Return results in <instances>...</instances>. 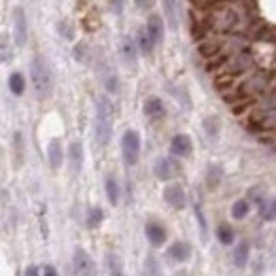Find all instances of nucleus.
Returning a JSON list of instances; mask_svg holds the SVG:
<instances>
[{
    "instance_id": "f257e3e1",
    "label": "nucleus",
    "mask_w": 276,
    "mask_h": 276,
    "mask_svg": "<svg viewBox=\"0 0 276 276\" xmlns=\"http://www.w3.org/2000/svg\"><path fill=\"white\" fill-rule=\"evenodd\" d=\"M274 83V77L268 70H251L249 75H244L242 79H238L234 83V87L230 89V94H225V100L234 106L236 113L249 111L251 104L257 102L263 94H266Z\"/></svg>"
},
{
    "instance_id": "f03ea898",
    "label": "nucleus",
    "mask_w": 276,
    "mask_h": 276,
    "mask_svg": "<svg viewBox=\"0 0 276 276\" xmlns=\"http://www.w3.org/2000/svg\"><path fill=\"white\" fill-rule=\"evenodd\" d=\"M247 13L238 5L234 3H221L214 5L206 11L204 15V23H206V30L212 34H232L238 32L240 28L247 26Z\"/></svg>"
},
{
    "instance_id": "7ed1b4c3",
    "label": "nucleus",
    "mask_w": 276,
    "mask_h": 276,
    "mask_svg": "<svg viewBox=\"0 0 276 276\" xmlns=\"http://www.w3.org/2000/svg\"><path fill=\"white\" fill-rule=\"evenodd\" d=\"M255 57L251 51H242V53H236L232 57H227L225 62L214 70V77H217V87L221 89L225 85V81L232 83L238 81V79H242L244 75H249L251 70H255Z\"/></svg>"
},
{
    "instance_id": "20e7f679",
    "label": "nucleus",
    "mask_w": 276,
    "mask_h": 276,
    "mask_svg": "<svg viewBox=\"0 0 276 276\" xmlns=\"http://www.w3.org/2000/svg\"><path fill=\"white\" fill-rule=\"evenodd\" d=\"M113 121H115L113 102L106 96H98L96 98V117H94V138L100 147H106L111 142Z\"/></svg>"
},
{
    "instance_id": "39448f33",
    "label": "nucleus",
    "mask_w": 276,
    "mask_h": 276,
    "mask_svg": "<svg viewBox=\"0 0 276 276\" xmlns=\"http://www.w3.org/2000/svg\"><path fill=\"white\" fill-rule=\"evenodd\" d=\"M30 79H32V87L37 91V96L41 100L49 98L51 91H53V77H51V70L47 66V62L41 55H34L32 62H30Z\"/></svg>"
},
{
    "instance_id": "423d86ee",
    "label": "nucleus",
    "mask_w": 276,
    "mask_h": 276,
    "mask_svg": "<svg viewBox=\"0 0 276 276\" xmlns=\"http://www.w3.org/2000/svg\"><path fill=\"white\" fill-rule=\"evenodd\" d=\"M121 155L128 166H136L140 160V136L136 130H126L121 136Z\"/></svg>"
},
{
    "instance_id": "0eeeda50",
    "label": "nucleus",
    "mask_w": 276,
    "mask_h": 276,
    "mask_svg": "<svg viewBox=\"0 0 276 276\" xmlns=\"http://www.w3.org/2000/svg\"><path fill=\"white\" fill-rule=\"evenodd\" d=\"M153 174L160 181H172V178L181 174V164L174 160V155L172 158H158V162L153 166Z\"/></svg>"
},
{
    "instance_id": "6e6552de",
    "label": "nucleus",
    "mask_w": 276,
    "mask_h": 276,
    "mask_svg": "<svg viewBox=\"0 0 276 276\" xmlns=\"http://www.w3.org/2000/svg\"><path fill=\"white\" fill-rule=\"evenodd\" d=\"M73 274L75 276H94V261L85 249L77 247L73 253Z\"/></svg>"
},
{
    "instance_id": "1a4fd4ad",
    "label": "nucleus",
    "mask_w": 276,
    "mask_h": 276,
    "mask_svg": "<svg viewBox=\"0 0 276 276\" xmlns=\"http://www.w3.org/2000/svg\"><path fill=\"white\" fill-rule=\"evenodd\" d=\"M162 7H164V17L168 21V26H170V30H178L181 13H183L181 0H162Z\"/></svg>"
},
{
    "instance_id": "9d476101",
    "label": "nucleus",
    "mask_w": 276,
    "mask_h": 276,
    "mask_svg": "<svg viewBox=\"0 0 276 276\" xmlns=\"http://www.w3.org/2000/svg\"><path fill=\"white\" fill-rule=\"evenodd\" d=\"M13 37H15V43L19 47L26 45V39H28V19H26V13H23L21 9L13 11Z\"/></svg>"
},
{
    "instance_id": "9b49d317",
    "label": "nucleus",
    "mask_w": 276,
    "mask_h": 276,
    "mask_svg": "<svg viewBox=\"0 0 276 276\" xmlns=\"http://www.w3.org/2000/svg\"><path fill=\"white\" fill-rule=\"evenodd\" d=\"M164 200L170 204L172 208L181 210V208L185 206V191H183V187L176 185V183L166 185V187H164Z\"/></svg>"
},
{
    "instance_id": "f8f14e48",
    "label": "nucleus",
    "mask_w": 276,
    "mask_h": 276,
    "mask_svg": "<svg viewBox=\"0 0 276 276\" xmlns=\"http://www.w3.org/2000/svg\"><path fill=\"white\" fill-rule=\"evenodd\" d=\"M191 149H194V142H191V138L187 134L172 136V140H170V153L174 155V158H187V155L191 153Z\"/></svg>"
},
{
    "instance_id": "ddd939ff",
    "label": "nucleus",
    "mask_w": 276,
    "mask_h": 276,
    "mask_svg": "<svg viewBox=\"0 0 276 276\" xmlns=\"http://www.w3.org/2000/svg\"><path fill=\"white\" fill-rule=\"evenodd\" d=\"M145 234H147V240L151 242V247H162L166 242V238H168L166 227L160 225V223H155V221H149L145 225Z\"/></svg>"
},
{
    "instance_id": "4468645a",
    "label": "nucleus",
    "mask_w": 276,
    "mask_h": 276,
    "mask_svg": "<svg viewBox=\"0 0 276 276\" xmlns=\"http://www.w3.org/2000/svg\"><path fill=\"white\" fill-rule=\"evenodd\" d=\"M47 162H49L51 170H57L59 166L64 162V151H62V142L57 138L49 140V145H47Z\"/></svg>"
},
{
    "instance_id": "2eb2a0df",
    "label": "nucleus",
    "mask_w": 276,
    "mask_h": 276,
    "mask_svg": "<svg viewBox=\"0 0 276 276\" xmlns=\"http://www.w3.org/2000/svg\"><path fill=\"white\" fill-rule=\"evenodd\" d=\"M142 111H145V117L153 119V121H158V119H162L166 115L164 102L158 98V96H151V98H147L145 104H142Z\"/></svg>"
},
{
    "instance_id": "dca6fc26",
    "label": "nucleus",
    "mask_w": 276,
    "mask_h": 276,
    "mask_svg": "<svg viewBox=\"0 0 276 276\" xmlns=\"http://www.w3.org/2000/svg\"><path fill=\"white\" fill-rule=\"evenodd\" d=\"M168 257H170V261H174V263H185L191 257V247L187 242L176 240V242H172L170 249H168Z\"/></svg>"
},
{
    "instance_id": "f3484780",
    "label": "nucleus",
    "mask_w": 276,
    "mask_h": 276,
    "mask_svg": "<svg viewBox=\"0 0 276 276\" xmlns=\"http://www.w3.org/2000/svg\"><path fill=\"white\" fill-rule=\"evenodd\" d=\"M121 57H124L126 66H132V68L136 66V59H138V45H136V41L132 39V37H126V39L121 41Z\"/></svg>"
},
{
    "instance_id": "a211bd4d",
    "label": "nucleus",
    "mask_w": 276,
    "mask_h": 276,
    "mask_svg": "<svg viewBox=\"0 0 276 276\" xmlns=\"http://www.w3.org/2000/svg\"><path fill=\"white\" fill-rule=\"evenodd\" d=\"M68 164H70V172H73V174L81 172V168H83V147H81L79 140L70 142V147H68Z\"/></svg>"
},
{
    "instance_id": "6ab92c4d",
    "label": "nucleus",
    "mask_w": 276,
    "mask_h": 276,
    "mask_svg": "<svg viewBox=\"0 0 276 276\" xmlns=\"http://www.w3.org/2000/svg\"><path fill=\"white\" fill-rule=\"evenodd\" d=\"M147 32H149V37L153 39L155 45H160L164 41V21L158 13H153L147 21Z\"/></svg>"
},
{
    "instance_id": "aec40b11",
    "label": "nucleus",
    "mask_w": 276,
    "mask_h": 276,
    "mask_svg": "<svg viewBox=\"0 0 276 276\" xmlns=\"http://www.w3.org/2000/svg\"><path fill=\"white\" fill-rule=\"evenodd\" d=\"M249 242H238L236 249H234V253H232V261H234V266L236 268H247V263H249Z\"/></svg>"
},
{
    "instance_id": "412c9836",
    "label": "nucleus",
    "mask_w": 276,
    "mask_h": 276,
    "mask_svg": "<svg viewBox=\"0 0 276 276\" xmlns=\"http://www.w3.org/2000/svg\"><path fill=\"white\" fill-rule=\"evenodd\" d=\"M104 191H106V200H109L113 206H117L121 191H119V183H117V178H115L113 174L106 176V181H104Z\"/></svg>"
},
{
    "instance_id": "4be33fe9",
    "label": "nucleus",
    "mask_w": 276,
    "mask_h": 276,
    "mask_svg": "<svg viewBox=\"0 0 276 276\" xmlns=\"http://www.w3.org/2000/svg\"><path fill=\"white\" fill-rule=\"evenodd\" d=\"M259 214L263 221H276V198H263L259 204Z\"/></svg>"
},
{
    "instance_id": "5701e85b",
    "label": "nucleus",
    "mask_w": 276,
    "mask_h": 276,
    "mask_svg": "<svg viewBox=\"0 0 276 276\" xmlns=\"http://www.w3.org/2000/svg\"><path fill=\"white\" fill-rule=\"evenodd\" d=\"M106 270H109V276H126L124 272V263L119 259L117 253H106Z\"/></svg>"
},
{
    "instance_id": "b1692460",
    "label": "nucleus",
    "mask_w": 276,
    "mask_h": 276,
    "mask_svg": "<svg viewBox=\"0 0 276 276\" xmlns=\"http://www.w3.org/2000/svg\"><path fill=\"white\" fill-rule=\"evenodd\" d=\"M9 89L13 96H21L23 89H26V79H23L21 73H13L9 77Z\"/></svg>"
},
{
    "instance_id": "393cba45",
    "label": "nucleus",
    "mask_w": 276,
    "mask_h": 276,
    "mask_svg": "<svg viewBox=\"0 0 276 276\" xmlns=\"http://www.w3.org/2000/svg\"><path fill=\"white\" fill-rule=\"evenodd\" d=\"M102 81H104V87H106V91L115 94V91L119 89V81H117V75L113 73V70H111L109 66H104V68H102Z\"/></svg>"
},
{
    "instance_id": "a878e982",
    "label": "nucleus",
    "mask_w": 276,
    "mask_h": 276,
    "mask_svg": "<svg viewBox=\"0 0 276 276\" xmlns=\"http://www.w3.org/2000/svg\"><path fill=\"white\" fill-rule=\"evenodd\" d=\"M251 210V202L249 200H236L232 204V217L234 219H244Z\"/></svg>"
},
{
    "instance_id": "bb28decb",
    "label": "nucleus",
    "mask_w": 276,
    "mask_h": 276,
    "mask_svg": "<svg viewBox=\"0 0 276 276\" xmlns=\"http://www.w3.org/2000/svg\"><path fill=\"white\" fill-rule=\"evenodd\" d=\"M153 47H155V43L149 37V32L147 30H140V34H138V49L145 53V55H151L153 53Z\"/></svg>"
},
{
    "instance_id": "cd10ccee",
    "label": "nucleus",
    "mask_w": 276,
    "mask_h": 276,
    "mask_svg": "<svg viewBox=\"0 0 276 276\" xmlns=\"http://www.w3.org/2000/svg\"><path fill=\"white\" fill-rule=\"evenodd\" d=\"M145 274L147 276H164L162 266H160V261H158V257H155V255H149L145 259Z\"/></svg>"
},
{
    "instance_id": "c85d7f7f",
    "label": "nucleus",
    "mask_w": 276,
    "mask_h": 276,
    "mask_svg": "<svg viewBox=\"0 0 276 276\" xmlns=\"http://www.w3.org/2000/svg\"><path fill=\"white\" fill-rule=\"evenodd\" d=\"M204 132L208 134V138H217L219 136V119L212 115L204 119Z\"/></svg>"
},
{
    "instance_id": "c756f323",
    "label": "nucleus",
    "mask_w": 276,
    "mask_h": 276,
    "mask_svg": "<svg viewBox=\"0 0 276 276\" xmlns=\"http://www.w3.org/2000/svg\"><path fill=\"white\" fill-rule=\"evenodd\" d=\"M217 240L221 244H232L234 242V230L230 225H219L217 227Z\"/></svg>"
},
{
    "instance_id": "7c9ffc66",
    "label": "nucleus",
    "mask_w": 276,
    "mask_h": 276,
    "mask_svg": "<svg viewBox=\"0 0 276 276\" xmlns=\"http://www.w3.org/2000/svg\"><path fill=\"white\" fill-rule=\"evenodd\" d=\"M104 219V210L100 206H96V208H89V214H87V227H98Z\"/></svg>"
},
{
    "instance_id": "2f4dec72",
    "label": "nucleus",
    "mask_w": 276,
    "mask_h": 276,
    "mask_svg": "<svg viewBox=\"0 0 276 276\" xmlns=\"http://www.w3.org/2000/svg\"><path fill=\"white\" fill-rule=\"evenodd\" d=\"M206 181H208L210 189H214L219 185V181H221V168L219 166H210L208 168V178H206Z\"/></svg>"
},
{
    "instance_id": "473e14b6",
    "label": "nucleus",
    "mask_w": 276,
    "mask_h": 276,
    "mask_svg": "<svg viewBox=\"0 0 276 276\" xmlns=\"http://www.w3.org/2000/svg\"><path fill=\"white\" fill-rule=\"evenodd\" d=\"M221 3H227V0H191V5L196 9H210V7L221 5Z\"/></svg>"
},
{
    "instance_id": "72a5a7b5",
    "label": "nucleus",
    "mask_w": 276,
    "mask_h": 276,
    "mask_svg": "<svg viewBox=\"0 0 276 276\" xmlns=\"http://www.w3.org/2000/svg\"><path fill=\"white\" fill-rule=\"evenodd\" d=\"M0 53H3V62H9V59L13 57V51L9 49V39H7V34H3V43H0Z\"/></svg>"
},
{
    "instance_id": "f704fd0d",
    "label": "nucleus",
    "mask_w": 276,
    "mask_h": 276,
    "mask_svg": "<svg viewBox=\"0 0 276 276\" xmlns=\"http://www.w3.org/2000/svg\"><path fill=\"white\" fill-rule=\"evenodd\" d=\"M15 151H17V164H21V151H23V142H21V134L15 132Z\"/></svg>"
},
{
    "instance_id": "c9c22d12",
    "label": "nucleus",
    "mask_w": 276,
    "mask_h": 276,
    "mask_svg": "<svg viewBox=\"0 0 276 276\" xmlns=\"http://www.w3.org/2000/svg\"><path fill=\"white\" fill-rule=\"evenodd\" d=\"M57 30H59V34L64 32V37L66 39H73V32L68 30V21H59V26H57Z\"/></svg>"
},
{
    "instance_id": "e433bc0d",
    "label": "nucleus",
    "mask_w": 276,
    "mask_h": 276,
    "mask_svg": "<svg viewBox=\"0 0 276 276\" xmlns=\"http://www.w3.org/2000/svg\"><path fill=\"white\" fill-rule=\"evenodd\" d=\"M23 276H39V268L37 266H28L26 272H23Z\"/></svg>"
},
{
    "instance_id": "4c0bfd02",
    "label": "nucleus",
    "mask_w": 276,
    "mask_h": 276,
    "mask_svg": "<svg viewBox=\"0 0 276 276\" xmlns=\"http://www.w3.org/2000/svg\"><path fill=\"white\" fill-rule=\"evenodd\" d=\"M43 276H57V272H55L53 266H45L43 268Z\"/></svg>"
},
{
    "instance_id": "58836bf2",
    "label": "nucleus",
    "mask_w": 276,
    "mask_h": 276,
    "mask_svg": "<svg viewBox=\"0 0 276 276\" xmlns=\"http://www.w3.org/2000/svg\"><path fill=\"white\" fill-rule=\"evenodd\" d=\"M121 5H124V0H113V11H115L117 15L121 13Z\"/></svg>"
},
{
    "instance_id": "ea45409f",
    "label": "nucleus",
    "mask_w": 276,
    "mask_h": 276,
    "mask_svg": "<svg viewBox=\"0 0 276 276\" xmlns=\"http://www.w3.org/2000/svg\"><path fill=\"white\" fill-rule=\"evenodd\" d=\"M153 3V0H134V5L136 7H140V9H145V7H149Z\"/></svg>"
},
{
    "instance_id": "a19ab883",
    "label": "nucleus",
    "mask_w": 276,
    "mask_h": 276,
    "mask_svg": "<svg viewBox=\"0 0 276 276\" xmlns=\"http://www.w3.org/2000/svg\"><path fill=\"white\" fill-rule=\"evenodd\" d=\"M172 276H191V274H189L187 270H178V272H174Z\"/></svg>"
}]
</instances>
